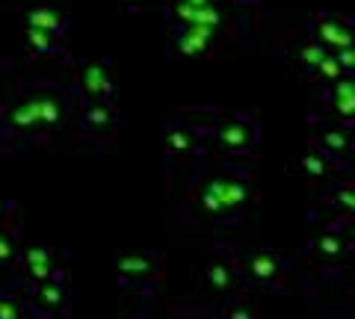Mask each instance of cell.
<instances>
[{
	"instance_id": "1",
	"label": "cell",
	"mask_w": 355,
	"mask_h": 319,
	"mask_svg": "<svg viewBox=\"0 0 355 319\" xmlns=\"http://www.w3.org/2000/svg\"><path fill=\"white\" fill-rule=\"evenodd\" d=\"M69 92L53 83L24 86L18 104L0 113V127L15 139H44L62 130L69 118Z\"/></svg>"
},
{
	"instance_id": "2",
	"label": "cell",
	"mask_w": 355,
	"mask_h": 319,
	"mask_svg": "<svg viewBox=\"0 0 355 319\" xmlns=\"http://www.w3.org/2000/svg\"><path fill=\"white\" fill-rule=\"evenodd\" d=\"M193 207L207 222H234L254 198L246 169L237 166H210L198 169L193 178Z\"/></svg>"
},
{
	"instance_id": "3",
	"label": "cell",
	"mask_w": 355,
	"mask_h": 319,
	"mask_svg": "<svg viewBox=\"0 0 355 319\" xmlns=\"http://www.w3.org/2000/svg\"><path fill=\"white\" fill-rule=\"evenodd\" d=\"M202 139H210L222 154L249 157L261 142V127L246 113H228L219 118L214 116L210 122H202Z\"/></svg>"
},
{
	"instance_id": "4",
	"label": "cell",
	"mask_w": 355,
	"mask_h": 319,
	"mask_svg": "<svg viewBox=\"0 0 355 319\" xmlns=\"http://www.w3.org/2000/svg\"><path fill=\"white\" fill-rule=\"evenodd\" d=\"M116 83H113V65L107 60H89L74 74V98L80 107L89 104H107L113 101Z\"/></svg>"
},
{
	"instance_id": "5",
	"label": "cell",
	"mask_w": 355,
	"mask_h": 319,
	"mask_svg": "<svg viewBox=\"0 0 355 319\" xmlns=\"http://www.w3.org/2000/svg\"><path fill=\"white\" fill-rule=\"evenodd\" d=\"M116 272L125 287H148L160 275L157 251H121L116 257Z\"/></svg>"
},
{
	"instance_id": "6",
	"label": "cell",
	"mask_w": 355,
	"mask_h": 319,
	"mask_svg": "<svg viewBox=\"0 0 355 319\" xmlns=\"http://www.w3.org/2000/svg\"><path fill=\"white\" fill-rule=\"evenodd\" d=\"M308 36L323 45L329 53H338L343 48H352V21L343 15H331V12H320L311 18L308 24Z\"/></svg>"
},
{
	"instance_id": "7",
	"label": "cell",
	"mask_w": 355,
	"mask_h": 319,
	"mask_svg": "<svg viewBox=\"0 0 355 319\" xmlns=\"http://www.w3.org/2000/svg\"><path fill=\"white\" fill-rule=\"evenodd\" d=\"M198 139H202V122L175 118V122L166 125V163H169V169H175L181 160L193 157Z\"/></svg>"
},
{
	"instance_id": "8",
	"label": "cell",
	"mask_w": 355,
	"mask_h": 319,
	"mask_svg": "<svg viewBox=\"0 0 355 319\" xmlns=\"http://www.w3.org/2000/svg\"><path fill=\"white\" fill-rule=\"evenodd\" d=\"M314 148L323 151L335 166H349L352 160V127L347 125H320L314 136Z\"/></svg>"
},
{
	"instance_id": "9",
	"label": "cell",
	"mask_w": 355,
	"mask_h": 319,
	"mask_svg": "<svg viewBox=\"0 0 355 319\" xmlns=\"http://www.w3.org/2000/svg\"><path fill=\"white\" fill-rule=\"evenodd\" d=\"M116 127H119V109L113 101L80 107V130L89 139L107 142V139H113Z\"/></svg>"
},
{
	"instance_id": "10",
	"label": "cell",
	"mask_w": 355,
	"mask_h": 319,
	"mask_svg": "<svg viewBox=\"0 0 355 319\" xmlns=\"http://www.w3.org/2000/svg\"><path fill=\"white\" fill-rule=\"evenodd\" d=\"M320 98H323V107L331 113V122H335V125H347V127H352L355 95H352V83H349V77H340V80H335V83L320 86Z\"/></svg>"
},
{
	"instance_id": "11",
	"label": "cell",
	"mask_w": 355,
	"mask_h": 319,
	"mask_svg": "<svg viewBox=\"0 0 355 319\" xmlns=\"http://www.w3.org/2000/svg\"><path fill=\"white\" fill-rule=\"evenodd\" d=\"M202 284L207 290H216V293H237L240 290V266H237V260H231L228 251H219L216 257H210L205 263Z\"/></svg>"
},
{
	"instance_id": "12",
	"label": "cell",
	"mask_w": 355,
	"mask_h": 319,
	"mask_svg": "<svg viewBox=\"0 0 355 319\" xmlns=\"http://www.w3.org/2000/svg\"><path fill=\"white\" fill-rule=\"evenodd\" d=\"M243 269H246V275H249L252 281L263 284V287H279L282 278H284L287 263H284V257L279 255V251L261 248V251H252Z\"/></svg>"
},
{
	"instance_id": "13",
	"label": "cell",
	"mask_w": 355,
	"mask_h": 319,
	"mask_svg": "<svg viewBox=\"0 0 355 319\" xmlns=\"http://www.w3.org/2000/svg\"><path fill=\"white\" fill-rule=\"evenodd\" d=\"M219 33L207 27H190V24H172V51L181 57H205L214 48Z\"/></svg>"
},
{
	"instance_id": "14",
	"label": "cell",
	"mask_w": 355,
	"mask_h": 319,
	"mask_svg": "<svg viewBox=\"0 0 355 319\" xmlns=\"http://www.w3.org/2000/svg\"><path fill=\"white\" fill-rule=\"evenodd\" d=\"M329 57V51L323 45H317L314 39L302 33V36H296L291 45H287V62H291V69L299 74V77H311L314 69L320 62Z\"/></svg>"
},
{
	"instance_id": "15",
	"label": "cell",
	"mask_w": 355,
	"mask_h": 319,
	"mask_svg": "<svg viewBox=\"0 0 355 319\" xmlns=\"http://www.w3.org/2000/svg\"><path fill=\"white\" fill-rule=\"evenodd\" d=\"M24 27L44 30V33H51V36L65 42V33H69V27H71V12L60 3H39L27 12Z\"/></svg>"
},
{
	"instance_id": "16",
	"label": "cell",
	"mask_w": 355,
	"mask_h": 319,
	"mask_svg": "<svg viewBox=\"0 0 355 319\" xmlns=\"http://www.w3.org/2000/svg\"><path fill=\"white\" fill-rule=\"evenodd\" d=\"M24 266L33 284L39 281H60V263L51 248H27L24 251Z\"/></svg>"
},
{
	"instance_id": "17",
	"label": "cell",
	"mask_w": 355,
	"mask_h": 319,
	"mask_svg": "<svg viewBox=\"0 0 355 319\" xmlns=\"http://www.w3.org/2000/svg\"><path fill=\"white\" fill-rule=\"evenodd\" d=\"M33 302L48 313H60V311H65V304H69V295H65L62 281H39L36 287H33Z\"/></svg>"
},
{
	"instance_id": "18",
	"label": "cell",
	"mask_w": 355,
	"mask_h": 319,
	"mask_svg": "<svg viewBox=\"0 0 355 319\" xmlns=\"http://www.w3.org/2000/svg\"><path fill=\"white\" fill-rule=\"evenodd\" d=\"M296 169L302 172L305 178H311V181H323V178H329V174L335 172V163H331L323 151L308 148V151H302L296 157Z\"/></svg>"
},
{
	"instance_id": "19",
	"label": "cell",
	"mask_w": 355,
	"mask_h": 319,
	"mask_svg": "<svg viewBox=\"0 0 355 319\" xmlns=\"http://www.w3.org/2000/svg\"><path fill=\"white\" fill-rule=\"evenodd\" d=\"M24 39H27L30 57H60L62 53V39L51 36V33H44V30L24 27Z\"/></svg>"
},
{
	"instance_id": "20",
	"label": "cell",
	"mask_w": 355,
	"mask_h": 319,
	"mask_svg": "<svg viewBox=\"0 0 355 319\" xmlns=\"http://www.w3.org/2000/svg\"><path fill=\"white\" fill-rule=\"evenodd\" d=\"M311 248H314V255L320 260H338L343 255V248H347V243H343L335 230H326L323 237L314 239V246H311Z\"/></svg>"
},
{
	"instance_id": "21",
	"label": "cell",
	"mask_w": 355,
	"mask_h": 319,
	"mask_svg": "<svg viewBox=\"0 0 355 319\" xmlns=\"http://www.w3.org/2000/svg\"><path fill=\"white\" fill-rule=\"evenodd\" d=\"M222 319H258V307L246 295H234V299L222 307Z\"/></svg>"
},
{
	"instance_id": "22",
	"label": "cell",
	"mask_w": 355,
	"mask_h": 319,
	"mask_svg": "<svg viewBox=\"0 0 355 319\" xmlns=\"http://www.w3.org/2000/svg\"><path fill=\"white\" fill-rule=\"evenodd\" d=\"M340 77H349L347 71L340 69V62L335 60V53H329V57L323 60L314 69V74H311V80H317L320 86H326V83H335V80H340Z\"/></svg>"
},
{
	"instance_id": "23",
	"label": "cell",
	"mask_w": 355,
	"mask_h": 319,
	"mask_svg": "<svg viewBox=\"0 0 355 319\" xmlns=\"http://www.w3.org/2000/svg\"><path fill=\"white\" fill-rule=\"evenodd\" d=\"M329 201H335V204H340V210H343V216H349V210H352V204H355L352 186H349V183H343V186H335V190H331V192H329Z\"/></svg>"
},
{
	"instance_id": "24",
	"label": "cell",
	"mask_w": 355,
	"mask_h": 319,
	"mask_svg": "<svg viewBox=\"0 0 355 319\" xmlns=\"http://www.w3.org/2000/svg\"><path fill=\"white\" fill-rule=\"evenodd\" d=\"M15 251H18V246H15L12 234H6V230L0 228V263H9V260H15Z\"/></svg>"
},
{
	"instance_id": "25",
	"label": "cell",
	"mask_w": 355,
	"mask_h": 319,
	"mask_svg": "<svg viewBox=\"0 0 355 319\" xmlns=\"http://www.w3.org/2000/svg\"><path fill=\"white\" fill-rule=\"evenodd\" d=\"M0 319H21V304L9 295H0Z\"/></svg>"
},
{
	"instance_id": "26",
	"label": "cell",
	"mask_w": 355,
	"mask_h": 319,
	"mask_svg": "<svg viewBox=\"0 0 355 319\" xmlns=\"http://www.w3.org/2000/svg\"><path fill=\"white\" fill-rule=\"evenodd\" d=\"M125 3L128 12H137V9H142V3H148V0H121Z\"/></svg>"
},
{
	"instance_id": "27",
	"label": "cell",
	"mask_w": 355,
	"mask_h": 319,
	"mask_svg": "<svg viewBox=\"0 0 355 319\" xmlns=\"http://www.w3.org/2000/svg\"><path fill=\"white\" fill-rule=\"evenodd\" d=\"M9 210V204H3V201H0V219H3V213Z\"/></svg>"
},
{
	"instance_id": "28",
	"label": "cell",
	"mask_w": 355,
	"mask_h": 319,
	"mask_svg": "<svg viewBox=\"0 0 355 319\" xmlns=\"http://www.w3.org/2000/svg\"><path fill=\"white\" fill-rule=\"evenodd\" d=\"M3 109H6V107H3V98H0V113H3Z\"/></svg>"
},
{
	"instance_id": "29",
	"label": "cell",
	"mask_w": 355,
	"mask_h": 319,
	"mask_svg": "<svg viewBox=\"0 0 355 319\" xmlns=\"http://www.w3.org/2000/svg\"><path fill=\"white\" fill-rule=\"evenodd\" d=\"M243 3H254V0H243Z\"/></svg>"
}]
</instances>
